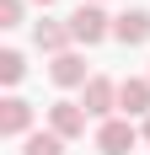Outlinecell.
Instances as JSON below:
<instances>
[{"label":"cell","instance_id":"3","mask_svg":"<svg viewBox=\"0 0 150 155\" xmlns=\"http://www.w3.org/2000/svg\"><path fill=\"white\" fill-rule=\"evenodd\" d=\"M118 112L123 118H150V75H123L118 80Z\"/></svg>","mask_w":150,"mask_h":155},{"label":"cell","instance_id":"5","mask_svg":"<svg viewBox=\"0 0 150 155\" xmlns=\"http://www.w3.org/2000/svg\"><path fill=\"white\" fill-rule=\"evenodd\" d=\"M86 118L91 112L80 107V102H54V107H48V128H54L59 139H80V134H86Z\"/></svg>","mask_w":150,"mask_h":155},{"label":"cell","instance_id":"15","mask_svg":"<svg viewBox=\"0 0 150 155\" xmlns=\"http://www.w3.org/2000/svg\"><path fill=\"white\" fill-rule=\"evenodd\" d=\"M80 5H102V0H80Z\"/></svg>","mask_w":150,"mask_h":155},{"label":"cell","instance_id":"1","mask_svg":"<svg viewBox=\"0 0 150 155\" xmlns=\"http://www.w3.org/2000/svg\"><path fill=\"white\" fill-rule=\"evenodd\" d=\"M70 38H75L80 48L102 43V38H113V16H107L102 5H80V11L70 16Z\"/></svg>","mask_w":150,"mask_h":155},{"label":"cell","instance_id":"10","mask_svg":"<svg viewBox=\"0 0 150 155\" xmlns=\"http://www.w3.org/2000/svg\"><path fill=\"white\" fill-rule=\"evenodd\" d=\"M22 155H64V139L54 128H38V134H27V150Z\"/></svg>","mask_w":150,"mask_h":155},{"label":"cell","instance_id":"8","mask_svg":"<svg viewBox=\"0 0 150 155\" xmlns=\"http://www.w3.org/2000/svg\"><path fill=\"white\" fill-rule=\"evenodd\" d=\"M32 43L43 48V54H54V59L70 54V43H75V38H70V21H48V16H43V21L32 27Z\"/></svg>","mask_w":150,"mask_h":155},{"label":"cell","instance_id":"9","mask_svg":"<svg viewBox=\"0 0 150 155\" xmlns=\"http://www.w3.org/2000/svg\"><path fill=\"white\" fill-rule=\"evenodd\" d=\"M48 75H54V86H86L91 80V70H86V59H80V54H59V59L48 64Z\"/></svg>","mask_w":150,"mask_h":155},{"label":"cell","instance_id":"13","mask_svg":"<svg viewBox=\"0 0 150 155\" xmlns=\"http://www.w3.org/2000/svg\"><path fill=\"white\" fill-rule=\"evenodd\" d=\"M139 134H145V139H150V118H145V123H139Z\"/></svg>","mask_w":150,"mask_h":155},{"label":"cell","instance_id":"7","mask_svg":"<svg viewBox=\"0 0 150 155\" xmlns=\"http://www.w3.org/2000/svg\"><path fill=\"white\" fill-rule=\"evenodd\" d=\"M113 38H118L123 48H139V43H150V11H123V16H113Z\"/></svg>","mask_w":150,"mask_h":155},{"label":"cell","instance_id":"14","mask_svg":"<svg viewBox=\"0 0 150 155\" xmlns=\"http://www.w3.org/2000/svg\"><path fill=\"white\" fill-rule=\"evenodd\" d=\"M32 5H54V0H32Z\"/></svg>","mask_w":150,"mask_h":155},{"label":"cell","instance_id":"12","mask_svg":"<svg viewBox=\"0 0 150 155\" xmlns=\"http://www.w3.org/2000/svg\"><path fill=\"white\" fill-rule=\"evenodd\" d=\"M22 5L27 0H0V27H22Z\"/></svg>","mask_w":150,"mask_h":155},{"label":"cell","instance_id":"4","mask_svg":"<svg viewBox=\"0 0 150 155\" xmlns=\"http://www.w3.org/2000/svg\"><path fill=\"white\" fill-rule=\"evenodd\" d=\"M80 107L91 112V118H113V112H118V80H107V75H91L86 80V102H80Z\"/></svg>","mask_w":150,"mask_h":155},{"label":"cell","instance_id":"2","mask_svg":"<svg viewBox=\"0 0 150 155\" xmlns=\"http://www.w3.org/2000/svg\"><path fill=\"white\" fill-rule=\"evenodd\" d=\"M139 139H145V134L134 128V118H107V123L97 128V150L102 155H129Z\"/></svg>","mask_w":150,"mask_h":155},{"label":"cell","instance_id":"11","mask_svg":"<svg viewBox=\"0 0 150 155\" xmlns=\"http://www.w3.org/2000/svg\"><path fill=\"white\" fill-rule=\"evenodd\" d=\"M22 75H27V59H22L16 48H5V54H0V80H5V86H16Z\"/></svg>","mask_w":150,"mask_h":155},{"label":"cell","instance_id":"6","mask_svg":"<svg viewBox=\"0 0 150 155\" xmlns=\"http://www.w3.org/2000/svg\"><path fill=\"white\" fill-rule=\"evenodd\" d=\"M0 134H5V139H27L32 134V102L5 96V102H0Z\"/></svg>","mask_w":150,"mask_h":155}]
</instances>
